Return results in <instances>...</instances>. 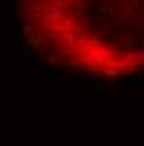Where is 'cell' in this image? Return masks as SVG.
Returning a JSON list of instances; mask_svg holds the SVG:
<instances>
[{
    "instance_id": "16",
    "label": "cell",
    "mask_w": 144,
    "mask_h": 146,
    "mask_svg": "<svg viewBox=\"0 0 144 146\" xmlns=\"http://www.w3.org/2000/svg\"><path fill=\"white\" fill-rule=\"evenodd\" d=\"M65 63H68L70 68H79V63H81V61H79V58H68Z\"/></svg>"
},
{
    "instance_id": "18",
    "label": "cell",
    "mask_w": 144,
    "mask_h": 146,
    "mask_svg": "<svg viewBox=\"0 0 144 146\" xmlns=\"http://www.w3.org/2000/svg\"><path fill=\"white\" fill-rule=\"evenodd\" d=\"M27 63H29V65H36V63H38V58H36V56H32V54H29V56H27Z\"/></svg>"
},
{
    "instance_id": "19",
    "label": "cell",
    "mask_w": 144,
    "mask_h": 146,
    "mask_svg": "<svg viewBox=\"0 0 144 146\" xmlns=\"http://www.w3.org/2000/svg\"><path fill=\"white\" fill-rule=\"evenodd\" d=\"M104 11H106L108 16H115V7H106V9H104Z\"/></svg>"
},
{
    "instance_id": "21",
    "label": "cell",
    "mask_w": 144,
    "mask_h": 146,
    "mask_svg": "<svg viewBox=\"0 0 144 146\" xmlns=\"http://www.w3.org/2000/svg\"><path fill=\"white\" fill-rule=\"evenodd\" d=\"M140 14H142V16H144V7H142V11H140Z\"/></svg>"
},
{
    "instance_id": "1",
    "label": "cell",
    "mask_w": 144,
    "mask_h": 146,
    "mask_svg": "<svg viewBox=\"0 0 144 146\" xmlns=\"http://www.w3.org/2000/svg\"><path fill=\"white\" fill-rule=\"evenodd\" d=\"M142 36H144L142 29H131L128 34H124V36H122V47H124L126 52H128V50H133V47L142 40Z\"/></svg>"
},
{
    "instance_id": "6",
    "label": "cell",
    "mask_w": 144,
    "mask_h": 146,
    "mask_svg": "<svg viewBox=\"0 0 144 146\" xmlns=\"http://www.w3.org/2000/svg\"><path fill=\"white\" fill-rule=\"evenodd\" d=\"M124 58L128 63H144V52H133V50H128Z\"/></svg>"
},
{
    "instance_id": "7",
    "label": "cell",
    "mask_w": 144,
    "mask_h": 146,
    "mask_svg": "<svg viewBox=\"0 0 144 146\" xmlns=\"http://www.w3.org/2000/svg\"><path fill=\"white\" fill-rule=\"evenodd\" d=\"M97 25H99V20H95L90 14H86V16H83V27H86L88 32H95V29H97Z\"/></svg>"
},
{
    "instance_id": "13",
    "label": "cell",
    "mask_w": 144,
    "mask_h": 146,
    "mask_svg": "<svg viewBox=\"0 0 144 146\" xmlns=\"http://www.w3.org/2000/svg\"><path fill=\"white\" fill-rule=\"evenodd\" d=\"M27 40H29V45H32V47H36L38 52H43V47H41V40H38L36 36H27Z\"/></svg>"
},
{
    "instance_id": "5",
    "label": "cell",
    "mask_w": 144,
    "mask_h": 146,
    "mask_svg": "<svg viewBox=\"0 0 144 146\" xmlns=\"http://www.w3.org/2000/svg\"><path fill=\"white\" fill-rule=\"evenodd\" d=\"M99 104H122V101H126L122 94H101L99 99H97Z\"/></svg>"
},
{
    "instance_id": "10",
    "label": "cell",
    "mask_w": 144,
    "mask_h": 146,
    "mask_svg": "<svg viewBox=\"0 0 144 146\" xmlns=\"http://www.w3.org/2000/svg\"><path fill=\"white\" fill-rule=\"evenodd\" d=\"M86 86H90V88H99V79H97V72H88V76H86Z\"/></svg>"
},
{
    "instance_id": "20",
    "label": "cell",
    "mask_w": 144,
    "mask_h": 146,
    "mask_svg": "<svg viewBox=\"0 0 144 146\" xmlns=\"http://www.w3.org/2000/svg\"><path fill=\"white\" fill-rule=\"evenodd\" d=\"M61 2H81V0H61Z\"/></svg>"
},
{
    "instance_id": "4",
    "label": "cell",
    "mask_w": 144,
    "mask_h": 146,
    "mask_svg": "<svg viewBox=\"0 0 144 146\" xmlns=\"http://www.w3.org/2000/svg\"><path fill=\"white\" fill-rule=\"evenodd\" d=\"M113 52H115V47H113V45H99V47H95V50L90 52L88 58H95V61H106L108 56H113Z\"/></svg>"
},
{
    "instance_id": "3",
    "label": "cell",
    "mask_w": 144,
    "mask_h": 146,
    "mask_svg": "<svg viewBox=\"0 0 144 146\" xmlns=\"http://www.w3.org/2000/svg\"><path fill=\"white\" fill-rule=\"evenodd\" d=\"M50 83H52L54 90H65V88H72V86H74L72 79L65 76V74H52V76H50Z\"/></svg>"
},
{
    "instance_id": "11",
    "label": "cell",
    "mask_w": 144,
    "mask_h": 146,
    "mask_svg": "<svg viewBox=\"0 0 144 146\" xmlns=\"http://www.w3.org/2000/svg\"><path fill=\"white\" fill-rule=\"evenodd\" d=\"M47 20L50 23H59V20H63V14L61 11H47Z\"/></svg>"
},
{
    "instance_id": "15",
    "label": "cell",
    "mask_w": 144,
    "mask_h": 146,
    "mask_svg": "<svg viewBox=\"0 0 144 146\" xmlns=\"http://www.w3.org/2000/svg\"><path fill=\"white\" fill-rule=\"evenodd\" d=\"M74 27V18H63V29H72Z\"/></svg>"
},
{
    "instance_id": "2",
    "label": "cell",
    "mask_w": 144,
    "mask_h": 146,
    "mask_svg": "<svg viewBox=\"0 0 144 146\" xmlns=\"http://www.w3.org/2000/svg\"><path fill=\"white\" fill-rule=\"evenodd\" d=\"M122 97L124 99H133V97H142L144 99V86H140V83H124L122 86Z\"/></svg>"
},
{
    "instance_id": "17",
    "label": "cell",
    "mask_w": 144,
    "mask_h": 146,
    "mask_svg": "<svg viewBox=\"0 0 144 146\" xmlns=\"http://www.w3.org/2000/svg\"><path fill=\"white\" fill-rule=\"evenodd\" d=\"M43 56H45L50 63H56V61H59V56H56V54H43Z\"/></svg>"
},
{
    "instance_id": "8",
    "label": "cell",
    "mask_w": 144,
    "mask_h": 146,
    "mask_svg": "<svg viewBox=\"0 0 144 146\" xmlns=\"http://www.w3.org/2000/svg\"><path fill=\"white\" fill-rule=\"evenodd\" d=\"M104 74H106V79H110V81H117V79L122 76V70H117V68H113V65H108L106 70H104Z\"/></svg>"
},
{
    "instance_id": "22",
    "label": "cell",
    "mask_w": 144,
    "mask_h": 146,
    "mask_svg": "<svg viewBox=\"0 0 144 146\" xmlns=\"http://www.w3.org/2000/svg\"><path fill=\"white\" fill-rule=\"evenodd\" d=\"M140 29H142V32H144V25H142V27H140Z\"/></svg>"
},
{
    "instance_id": "14",
    "label": "cell",
    "mask_w": 144,
    "mask_h": 146,
    "mask_svg": "<svg viewBox=\"0 0 144 146\" xmlns=\"http://www.w3.org/2000/svg\"><path fill=\"white\" fill-rule=\"evenodd\" d=\"M59 54H61V56H72V54H74V50H72V47H59Z\"/></svg>"
},
{
    "instance_id": "12",
    "label": "cell",
    "mask_w": 144,
    "mask_h": 146,
    "mask_svg": "<svg viewBox=\"0 0 144 146\" xmlns=\"http://www.w3.org/2000/svg\"><path fill=\"white\" fill-rule=\"evenodd\" d=\"M50 11H63V2L61 0H50Z\"/></svg>"
},
{
    "instance_id": "9",
    "label": "cell",
    "mask_w": 144,
    "mask_h": 146,
    "mask_svg": "<svg viewBox=\"0 0 144 146\" xmlns=\"http://www.w3.org/2000/svg\"><path fill=\"white\" fill-rule=\"evenodd\" d=\"M88 14V5L81 0V2H74V16H79V18H83Z\"/></svg>"
}]
</instances>
